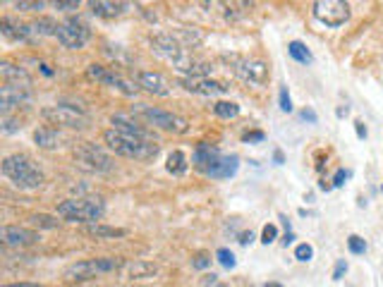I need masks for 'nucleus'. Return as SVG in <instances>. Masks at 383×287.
Masks as SVG:
<instances>
[{"instance_id": "nucleus-27", "label": "nucleus", "mask_w": 383, "mask_h": 287, "mask_svg": "<svg viewBox=\"0 0 383 287\" xmlns=\"http://www.w3.org/2000/svg\"><path fill=\"white\" fill-rule=\"evenodd\" d=\"M31 31L34 34H39V36H56L58 34V26L60 24H56L51 17H39L36 22H31Z\"/></svg>"}, {"instance_id": "nucleus-14", "label": "nucleus", "mask_w": 383, "mask_h": 287, "mask_svg": "<svg viewBox=\"0 0 383 287\" xmlns=\"http://www.w3.org/2000/svg\"><path fill=\"white\" fill-rule=\"evenodd\" d=\"M0 240H3L5 247H31L41 240V235L36 230H29V227L3 225V230H0Z\"/></svg>"}, {"instance_id": "nucleus-4", "label": "nucleus", "mask_w": 383, "mask_h": 287, "mask_svg": "<svg viewBox=\"0 0 383 287\" xmlns=\"http://www.w3.org/2000/svg\"><path fill=\"white\" fill-rule=\"evenodd\" d=\"M125 259H113V256H106V259H86V261H77L72 266L65 268V278L67 280H91L96 275H104V273H113V270H122L125 266Z\"/></svg>"}, {"instance_id": "nucleus-33", "label": "nucleus", "mask_w": 383, "mask_h": 287, "mask_svg": "<svg viewBox=\"0 0 383 287\" xmlns=\"http://www.w3.org/2000/svg\"><path fill=\"white\" fill-rule=\"evenodd\" d=\"M348 247H350V252L352 254H364L366 252V242L359 235H350L348 237Z\"/></svg>"}, {"instance_id": "nucleus-45", "label": "nucleus", "mask_w": 383, "mask_h": 287, "mask_svg": "<svg viewBox=\"0 0 383 287\" xmlns=\"http://www.w3.org/2000/svg\"><path fill=\"white\" fill-rule=\"evenodd\" d=\"M302 117L309 120V122H316V113L314 110H302Z\"/></svg>"}, {"instance_id": "nucleus-6", "label": "nucleus", "mask_w": 383, "mask_h": 287, "mask_svg": "<svg viewBox=\"0 0 383 287\" xmlns=\"http://www.w3.org/2000/svg\"><path fill=\"white\" fill-rule=\"evenodd\" d=\"M72 156H74V163H77L86 172H111L113 170L111 156H108L101 146H96L91 142H84V144L74 146Z\"/></svg>"}, {"instance_id": "nucleus-47", "label": "nucleus", "mask_w": 383, "mask_h": 287, "mask_svg": "<svg viewBox=\"0 0 383 287\" xmlns=\"http://www.w3.org/2000/svg\"><path fill=\"white\" fill-rule=\"evenodd\" d=\"M293 240H295V235H293V232H288V235H285V240H283V245H285V247L293 245Z\"/></svg>"}, {"instance_id": "nucleus-44", "label": "nucleus", "mask_w": 383, "mask_h": 287, "mask_svg": "<svg viewBox=\"0 0 383 287\" xmlns=\"http://www.w3.org/2000/svg\"><path fill=\"white\" fill-rule=\"evenodd\" d=\"M355 129H357V137H359V139H364V137H366V127H364V122H362V120L355 122Z\"/></svg>"}, {"instance_id": "nucleus-38", "label": "nucleus", "mask_w": 383, "mask_h": 287, "mask_svg": "<svg viewBox=\"0 0 383 287\" xmlns=\"http://www.w3.org/2000/svg\"><path fill=\"white\" fill-rule=\"evenodd\" d=\"M280 110H285V113H293V101H290V94H288V89H280Z\"/></svg>"}, {"instance_id": "nucleus-10", "label": "nucleus", "mask_w": 383, "mask_h": 287, "mask_svg": "<svg viewBox=\"0 0 383 287\" xmlns=\"http://www.w3.org/2000/svg\"><path fill=\"white\" fill-rule=\"evenodd\" d=\"M311 13H314L316 22H321L323 26L338 29V26H343L350 19V5L343 3V0H316L311 5Z\"/></svg>"}, {"instance_id": "nucleus-1", "label": "nucleus", "mask_w": 383, "mask_h": 287, "mask_svg": "<svg viewBox=\"0 0 383 287\" xmlns=\"http://www.w3.org/2000/svg\"><path fill=\"white\" fill-rule=\"evenodd\" d=\"M104 142L113 154L132 161H154L161 151V146L156 142H142V139L127 137V134L117 132V129H106Z\"/></svg>"}, {"instance_id": "nucleus-8", "label": "nucleus", "mask_w": 383, "mask_h": 287, "mask_svg": "<svg viewBox=\"0 0 383 287\" xmlns=\"http://www.w3.org/2000/svg\"><path fill=\"white\" fill-rule=\"evenodd\" d=\"M225 60H230V67H233V72L245 84H252V86H256V89L266 86V82H268V65L263 60H250V58H240V56H230V58H225Z\"/></svg>"}, {"instance_id": "nucleus-2", "label": "nucleus", "mask_w": 383, "mask_h": 287, "mask_svg": "<svg viewBox=\"0 0 383 287\" xmlns=\"http://www.w3.org/2000/svg\"><path fill=\"white\" fill-rule=\"evenodd\" d=\"M0 170L19 189H39L43 187V182H46V175L41 172V167H36L34 161L24 154L8 156V158L3 161V165H0Z\"/></svg>"}, {"instance_id": "nucleus-24", "label": "nucleus", "mask_w": 383, "mask_h": 287, "mask_svg": "<svg viewBox=\"0 0 383 287\" xmlns=\"http://www.w3.org/2000/svg\"><path fill=\"white\" fill-rule=\"evenodd\" d=\"M34 142L39 149H46V151H53L63 144V134L58 132V127H39L34 132Z\"/></svg>"}, {"instance_id": "nucleus-20", "label": "nucleus", "mask_w": 383, "mask_h": 287, "mask_svg": "<svg viewBox=\"0 0 383 287\" xmlns=\"http://www.w3.org/2000/svg\"><path fill=\"white\" fill-rule=\"evenodd\" d=\"M0 77H3V84H13V86H22V89H29L31 86V77L26 74V69L17 67V65L3 60L0 63Z\"/></svg>"}, {"instance_id": "nucleus-13", "label": "nucleus", "mask_w": 383, "mask_h": 287, "mask_svg": "<svg viewBox=\"0 0 383 287\" xmlns=\"http://www.w3.org/2000/svg\"><path fill=\"white\" fill-rule=\"evenodd\" d=\"M111 124L113 129H117V132L127 134V137H134V139H142V142H156L158 144V139H156V134L147 129L144 124H139L137 120H132L129 115H122V113H117V115L111 117Z\"/></svg>"}, {"instance_id": "nucleus-49", "label": "nucleus", "mask_w": 383, "mask_h": 287, "mask_svg": "<svg viewBox=\"0 0 383 287\" xmlns=\"http://www.w3.org/2000/svg\"><path fill=\"white\" fill-rule=\"evenodd\" d=\"M263 287H283V285H278V283H268V285H263Z\"/></svg>"}, {"instance_id": "nucleus-30", "label": "nucleus", "mask_w": 383, "mask_h": 287, "mask_svg": "<svg viewBox=\"0 0 383 287\" xmlns=\"http://www.w3.org/2000/svg\"><path fill=\"white\" fill-rule=\"evenodd\" d=\"M31 225L36 227H43V230H56L58 227V220L53 215H46V213H39V215H31Z\"/></svg>"}, {"instance_id": "nucleus-7", "label": "nucleus", "mask_w": 383, "mask_h": 287, "mask_svg": "<svg viewBox=\"0 0 383 287\" xmlns=\"http://www.w3.org/2000/svg\"><path fill=\"white\" fill-rule=\"evenodd\" d=\"M41 117L48 124H58L65 129H86L91 122L84 110H77L72 106H46L41 108Z\"/></svg>"}, {"instance_id": "nucleus-36", "label": "nucleus", "mask_w": 383, "mask_h": 287, "mask_svg": "<svg viewBox=\"0 0 383 287\" xmlns=\"http://www.w3.org/2000/svg\"><path fill=\"white\" fill-rule=\"evenodd\" d=\"M209 263H211V256H209L206 252H199L197 256H194V261H192V266L197 268V270H204L209 266Z\"/></svg>"}, {"instance_id": "nucleus-28", "label": "nucleus", "mask_w": 383, "mask_h": 287, "mask_svg": "<svg viewBox=\"0 0 383 287\" xmlns=\"http://www.w3.org/2000/svg\"><path fill=\"white\" fill-rule=\"evenodd\" d=\"M288 53H290V58H295V60L302 63V65H309L311 60H314V58H311V53H309V48H307L302 41H290Z\"/></svg>"}, {"instance_id": "nucleus-17", "label": "nucleus", "mask_w": 383, "mask_h": 287, "mask_svg": "<svg viewBox=\"0 0 383 287\" xmlns=\"http://www.w3.org/2000/svg\"><path fill=\"white\" fill-rule=\"evenodd\" d=\"M137 86L154 96H170V84L161 72H149V69L137 72Z\"/></svg>"}, {"instance_id": "nucleus-46", "label": "nucleus", "mask_w": 383, "mask_h": 287, "mask_svg": "<svg viewBox=\"0 0 383 287\" xmlns=\"http://www.w3.org/2000/svg\"><path fill=\"white\" fill-rule=\"evenodd\" d=\"M3 287H43V285H36V283H13V285H3Z\"/></svg>"}, {"instance_id": "nucleus-50", "label": "nucleus", "mask_w": 383, "mask_h": 287, "mask_svg": "<svg viewBox=\"0 0 383 287\" xmlns=\"http://www.w3.org/2000/svg\"><path fill=\"white\" fill-rule=\"evenodd\" d=\"M218 287H225V285H218Z\"/></svg>"}, {"instance_id": "nucleus-9", "label": "nucleus", "mask_w": 383, "mask_h": 287, "mask_svg": "<svg viewBox=\"0 0 383 287\" xmlns=\"http://www.w3.org/2000/svg\"><path fill=\"white\" fill-rule=\"evenodd\" d=\"M56 36H58V41H60L63 48L79 51V48H84L91 39V26L86 24L82 17H70V19L60 22Z\"/></svg>"}, {"instance_id": "nucleus-19", "label": "nucleus", "mask_w": 383, "mask_h": 287, "mask_svg": "<svg viewBox=\"0 0 383 287\" xmlns=\"http://www.w3.org/2000/svg\"><path fill=\"white\" fill-rule=\"evenodd\" d=\"M0 34L10 41H22V43H29L34 39V31H31L29 24H19V22L10 19V17L0 19Z\"/></svg>"}, {"instance_id": "nucleus-29", "label": "nucleus", "mask_w": 383, "mask_h": 287, "mask_svg": "<svg viewBox=\"0 0 383 287\" xmlns=\"http://www.w3.org/2000/svg\"><path fill=\"white\" fill-rule=\"evenodd\" d=\"M213 113L218 117H223V120H233V117L240 115V106L233 101H218L213 106Z\"/></svg>"}, {"instance_id": "nucleus-15", "label": "nucleus", "mask_w": 383, "mask_h": 287, "mask_svg": "<svg viewBox=\"0 0 383 287\" xmlns=\"http://www.w3.org/2000/svg\"><path fill=\"white\" fill-rule=\"evenodd\" d=\"M180 86L190 94H199V96H220L230 89L225 82H215V79L209 77H197V79H180Z\"/></svg>"}, {"instance_id": "nucleus-26", "label": "nucleus", "mask_w": 383, "mask_h": 287, "mask_svg": "<svg viewBox=\"0 0 383 287\" xmlns=\"http://www.w3.org/2000/svg\"><path fill=\"white\" fill-rule=\"evenodd\" d=\"M165 167H168L170 175H185L190 163H187V158H185L182 151H172V154L168 156V165Z\"/></svg>"}, {"instance_id": "nucleus-32", "label": "nucleus", "mask_w": 383, "mask_h": 287, "mask_svg": "<svg viewBox=\"0 0 383 287\" xmlns=\"http://www.w3.org/2000/svg\"><path fill=\"white\" fill-rule=\"evenodd\" d=\"M15 8L26 10V13H39V10H43V3H41V0H17V3H15Z\"/></svg>"}, {"instance_id": "nucleus-51", "label": "nucleus", "mask_w": 383, "mask_h": 287, "mask_svg": "<svg viewBox=\"0 0 383 287\" xmlns=\"http://www.w3.org/2000/svg\"><path fill=\"white\" fill-rule=\"evenodd\" d=\"M381 192H383V187H381Z\"/></svg>"}, {"instance_id": "nucleus-21", "label": "nucleus", "mask_w": 383, "mask_h": 287, "mask_svg": "<svg viewBox=\"0 0 383 287\" xmlns=\"http://www.w3.org/2000/svg\"><path fill=\"white\" fill-rule=\"evenodd\" d=\"M91 13L96 15V17H104V19H115L120 17V15H125L129 10V3H111V0H94V3H89Z\"/></svg>"}, {"instance_id": "nucleus-39", "label": "nucleus", "mask_w": 383, "mask_h": 287, "mask_svg": "<svg viewBox=\"0 0 383 287\" xmlns=\"http://www.w3.org/2000/svg\"><path fill=\"white\" fill-rule=\"evenodd\" d=\"M56 10H63V13H70V10H79V0H67V3H65V0H56Z\"/></svg>"}, {"instance_id": "nucleus-42", "label": "nucleus", "mask_w": 383, "mask_h": 287, "mask_svg": "<svg viewBox=\"0 0 383 287\" xmlns=\"http://www.w3.org/2000/svg\"><path fill=\"white\" fill-rule=\"evenodd\" d=\"M242 139H245V142H263V132H247Z\"/></svg>"}, {"instance_id": "nucleus-41", "label": "nucleus", "mask_w": 383, "mask_h": 287, "mask_svg": "<svg viewBox=\"0 0 383 287\" xmlns=\"http://www.w3.org/2000/svg\"><path fill=\"white\" fill-rule=\"evenodd\" d=\"M348 270V263L345 261H338V266H336V270H333V280H341L343 278V273Z\"/></svg>"}, {"instance_id": "nucleus-16", "label": "nucleus", "mask_w": 383, "mask_h": 287, "mask_svg": "<svg viewBox=\"0 0 383 287\" xmlns=\"http://www.w3.org/2000/svg\"><path fill=\"white\" fill-rule=\"evenodd\" d=\"M29 101H31L29 89H22V86H13V84L0 86V110H3V115H10L13 108L26 106Z\"/></svg>"}, {"instance_id": "nucleus-11", "label": "nucleus", "mask_w": 383, "mask_h": 287, "mask_svg": "<svg viewBox=\"0 0 383 287\" xmlns=\"http://www.w3.org/2000/svg\"><path fill=\"white\" fill-rule=\"evenodd\" d=\"M86 77L94 79V82L113 86V89H117L120 94H125V96H134V94H137V89H139V86H134L132 82H127V79L120 77L117 72H113V69L104 67V65H96V63L86 67Z\"/></svg>"}, {"instance_id": "nucleus-37", "label": "nucleus", "mask_w": 383, "mask_h": 287, "mask_svg": "<svg viewBox=\"0 0 383 287\" xmlns=\"http://www.w3.org/2000/svg\"><path fill=\"white\" fill-rule=\"evenodd\" d=\"M22 127V124L17 122V120H13L10 115H3V134H10V132H17V129Z\"/></svg>"}, {"instance_id": "nucleus-34", "label": "nucleus", "mask_w": 383, "mask_h": 287, "mask_svg": "<svg viewBox=\"0 0 383 287\" xmlns=\"http://www.w3.org/2000/svg\"><path fill=\"white\" fill-rule=\"evenodd\" d=\"M311 256H314L311 245H300L298 249H295V259H298V261H311Z\"/></svg>"}, {"instance_id": "nucleus-12", "label": "nucleus", "mask_w": 383, "mask_h": 287, "mask_svg": "<svg viewBox=\"0 0 383 287\" xmlns=\"http://www.w3.org/2000/svg\"><path fill=\"white\" fill-rule=\"evenodd\" d=\"M151 48H154L156 56L165 58V60L172 63V65H175L187 53V48L182 46L180 39H175L172 34H156V36H151Z\"/></svg>"}, {"instance_id": "nucleus-5", "label": "nucleus", "mask_w": 383, "mask_h": 287, "mask_svg": "<svg viewBox=\"0 0 383 287\" xmlns=\"http://www.w3.org/2000/svg\"><path fill=\"white\" fill-rule=\"evenodd\" d=\"M134 115L144 117L149 124L163 129V132H172V134H187L190 132V122L182 115L170 110H163V108H154V106H134Z\"/></svg>"}, {"instance_id": "nucleus-35", "label": "nucleus", "mask_w": 383, "mask_h": 287, "mask_svg": "<svg viewBox=\"0 0 383 287\" xmlns=\"http://www.w3.org/2000/svg\"><path fill=\"white\" fill-rule=\"evenodd\" d=\"M276 237H278V227L276 225H266L261 230V242H263V245H271Z\"/></svg>"}, {"instance_id": "nucleus-31", "label": "nucleus", "mask_w": 383, "mask_h": 287, "mask_svg": "<svg viewBox=\"0 0 383 287\" xmlns=\"http://www.w3.org/2000/svg\"><path fill=\"white\" fill-rule=\"evenodd\" d=\"M215 259H218L220 263H223L225 268H235V254L230 252V249H218V252H215Z\"/></svg>"}, {"instance_id": "nucleus-48", "label": "nucleus", "mask_w": 383, "mask_h": 287, "mask_svg": "<svg viewBox=\"0 0 383 287\" xmlns=\"http://www.w3.org/2000/svg\"><path fill=\"white\" fill-rule=\"evenodd\" d=\"M273 161H276V163L280 165V163H283V154H280V151H276V154H273Z\"/></svg>"}, {"instance_id": "nucleus-25", "label": "nucleus", "mask_w": 383, "mask_h": 287, "mask_svg": "<svg viewBox=\"0 0 383 287\" xmlns=\"http://www.w3.org/2000/svg\"><path fill=\"white\" fill-rule=\"evenodd\" d=\"M86 232H89L91 237H96V240H115V237H125L127 230L125 227H111V225H89L86 227Z\"/></svg>"}, {"instance_id": "nucleus-23", "label": "nucleus", "mask_w": 383, "mask_h": 287, "mask_svg": "<svg viewBox=\"0 0 383 287\" xmlns=\"http://www.w3.org/2000/svg\"><path fill=\"white\" fill-rule=\"evenodd\" d=\"M158 273L156 263H149V261H129L122 266V275L127 280H142V278H154Z\"/></svg>"}, {"instance_id": "nucleus-40", "label": "nucleus", "mask_w": 383, "mask_h": 287, "mask_svg": "<svg viewBox=\"0 0 383 287\" xmlns=\"http://www.w3.org/2000/svg\"><path fill=\"white\" fill-rule=\"evenodd\" d=\"M348 177H350V172H348V170H338V172H336V177H333V187H341L343 182L348 180Z\"/></svg>"}, {"instance_id": "nucleus-22", "label": "nucleus", "mask_w": 383, "mask_h": 287, "mask_svg": "<svg viewBox=\"0 0 383 287\" xmlns=\"http://www.w3.org/2000/svg\"><path fill=\"white\" fill-rule=\"evenodd\" d=\"M218 156H220L218 149H213L211 144H199L197 149H194V154H192V165L197 167L199 172H206Z\"/></svg>"}, {"instance_id": "nucleus-43", "label": "nucleus", "mask_w": 383, "mask_h": 287, "mask_svg": "<svg viewBox=\"0 0 383 287\" xmlns=\"http://www.w3.org/2000/svg\"><path fill=\"white\" fill-rule=\"evenodd\" d=\"M252 242H254V235H252V232H242V235H240V245H252Z\"/></svg>"}, {"instance_id": "nucleus-18", "label": "nucleus", "mask_w": 383, "mask_h": 287, "mask_svg": "<svg viewBox=\"0 0 383 287\" xmlns=\"http://www.w3.org/2000/svg\"><path fill=\"white\" fill-rule=\"evenodd\" d=\"M237 167H240V158L237 156H218L204 175H209L211 180H228V177H233L237 172Z\"/></svg>"}, {"instance_id": "nucleus-3", "label": "nucleus", "mask_w": 383, "mask_h": 287, "mask_svg": "<svg viewBox=\"0 0 383 287\" xmlns=\"http://www.w3.org/2000/svg\"><path fill=\"white\" fill-rule=\"evenodd\" d=\"M106 213V204L101 199H67L58 204V215L67 223H89L94 225Z\"/></svg>"}]
</instances>
